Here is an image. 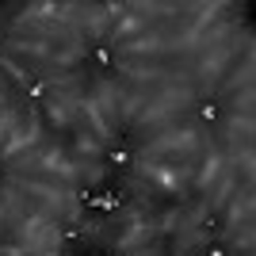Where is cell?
I'll use <instances>...</instances> for the list:
<instances>
[{
  "instance_id": "8992f818",
  "label": "cell",
  "mask_w": 256,
  "mask_h": 256,
  "mask_svg": "<svg viewBox=\"0 0 256 256\" xmlns=\"http://www.w3.org/2000/svg\"><path fill=\"white\" fill-rule=\"evenodd\" d=\"M203 256H226V252H222V248H206Z\"/></svg>"
},
{
  "instance_id": "6da1fadb",
  "label": "cell",
  "mask_w": 256,
  "mask_h": 256,
  "mask_svg": "<svg viewBox=\"0 0 256 256\" xmlns=\"http://www.w3.org/2000/svg\"><path fill=\"white\" fill-rule=\"evenodd\" d=\"M76 199H80L88 210H104V214H115L118 206L126 203V195L115 192V188H107V192H76Z\"/></svg>"
},
{
  "instance_id": "7a4b0ae2",
  "label": "cell",
  "mask_w": 256,
  "mask_h": 256,
  "mask_svg": "<svg viewBox=\"0 0 256 256\" xmlns=\"http://www.w3.org/2000/svg\"><path fill=\"white\" fill-rule=\"evenodd\" d=\"M107 164H111V168H126V164H130V153L122 150V146H115V150L107 153Z\"/></svg>"
},
{
  "instance_id": "277c9868",
  "label": "cell",
  "mask_w": 256,
  "mask_h": 256,
  "mask_svg": "<svg viewBox=\"0 0 256 256\" xmlns=\"http://www.w3.org/2000/svg\"><path fill=\"white\" fill-rule=\"evenodd\" d=\"M27 96H31V100H42V96H46V80H31Z\"/></svg>"
},
{
  "instance_id": "52a82bcc",
  "label": "cell",
  "mask_w": 256,
  "mask_h": 256,
  "mask_svg": "<svg viewBox=\"0 0 256 256\" xmlns=\"http://www.w3.org/2000/svg\"><path fill=\"white\" fill-rule=\"evenodd\" d=\"M107 256H115V252H107Z\"/></svg>"
},
{
  "instance_id": "5b68a950",
  "label": "cell",
  "mask_w": 256,
  "mask_h": 256,
  "mask_svg": "<svg viewBox=\"0 0 256 256\" xmlns=\"http://www.w3.org/2000/svg\"><path fill=\"white\" fill-rule=\"evenodd\" d=\"M96 62L100 65H111V50H107V46H96Z\"/></svg>"
},
{
  "instance_id": "3957f363",
  "label": "cell",
  "mask_w": 256,
  "mask_h": 256,
  "mask_svg": "<svg viewBox=\"0 0 256 256\" xmlns=\"http://www.w3.org/2000/svg\"><path fill=\"white\" fill-rule=\"evenodd\" d=\"M218 115H222V107L214 104V100H203V104H199V118H203V122H214Z\"/></svg>"
}]
</instances>
